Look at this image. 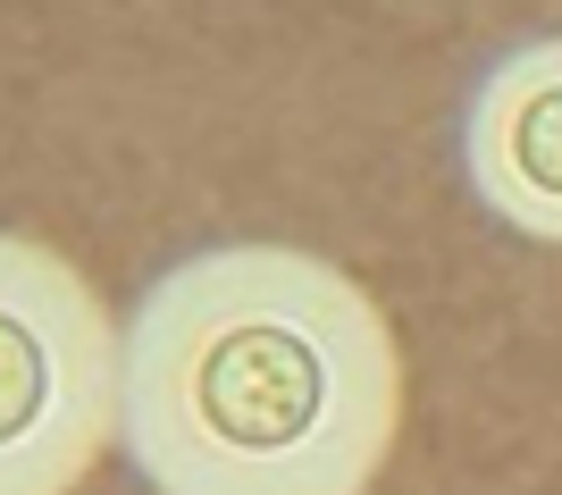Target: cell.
<instances>
[{
    "instance_id": "1",
    "label": "cell",
    "mask_w": 562,
    "mask_h": 495,
    "mask_svg": "<svg viewBox=\"0 0 562 495\" xmlns=\"http://www.w3.org/2000/svg\"><path fill=\"white\" fill-rule=\"evenodd\" d=\"M395 428V328L319 252L211 244L126 319L117 446L151 495H370Z\"/></svg>"
},
{
    "instance_id": "3",
    "label": "cell",
    "mask_w": 562,
    "mask_h": 495,
    "mask_svg": "<svg viewBox=\"0 0 562 495\" xmlns=\"http://www.w3.org/2000/svg\"><path fill=\"white\" fill-rule=\"evenodd\" d=\"M462 177L513 236L562 244V34L513 43L470 85Z\"/></svg>"
},
{
    "instance_id": "2",
    "label": "cell",
    "mask_w": 562,
    "mask_h": 495,
    "mask_svg": "<svg viewBox=\"0 0 562 495\" xmlns=\"http://www.w3.org/2000/svg\"><path fill=\"white\" fill-rule=\"evenodd\" d=\"M126 437V328L34 236L0 244V495H68Z\"/></svg>"
}]
</instances>
